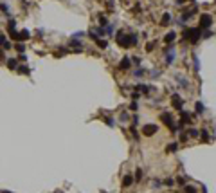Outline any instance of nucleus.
I'll use <instances>...</instances> for the list:
<instances>
[{"instance_id":"1","label":"nucleus","mask_w":216,"mask_h":193,"mask_svg":"<svg viewBox=\"0 0 216 193\" xmlns=\"http://www.w3.org/2000/svg\"><path fill=\"white\" fill-rule=\"evenodd\" d=\"M137 42H139V36L137 34H126L123 29L117 33V43L121 47H124V49H128L132 45H137Z\"/></svg>"},{"instance_id":"2","label":"nucleus","mask_w":216,"mask_h":193,"mask_svg":"<svg viewBox=\"0 0 216 193\" xmlns=\"http://www.w3.org/2000/svg\"><path fill=\"white\" fill-rule=\"evenodd\" d=\"M200 34H202V29H200V27H196V29L195 27H187V29L182 33V38H184V40H189L191 43H195V42L200 38Z\"/></svg>"},{"instance_id":"3","label":"nucleus","mask_w":216,"mask_h":193,"mask_svg":"<svg viewBox=\"0 0 216 193\" xmlns=\"http://www.w3.org/2000/svg\"><path fill=\"white\" fill-rule=\"evenodd\" d=\"M211 24H213V16L209 15V13H202L200 15V29H209L211 27Z\"/></svg>"},{"instance_id":"4","label":"nucleus","mask_w":216,"mask_h":193,"mask_svg":"<svg viewBox=\"0 0 216 193\" xmlns=\"http://www.w3.org/2000/svg\"><path fill=\"white\" fill-rule=\"evenodd\" d=\"M166 51H167V54H166V63H167V65H171V63L175 61V45H173V43H169V45L166 47Z\"/></svg>"},{"instance_id":"5","label":"nucleus","mask_w":216,"mask_h":193,"mask_svg":"<svg viewBox=\"0 0 216 193\" xmlns=\"http://www.w3.org/2000/svg\"><path fill=\"white\" fill-rule=\"evenodd\" d=\"M171 101H173V107H175L176 110H180V108L184 107V99H182L178 94H173V96H171Z\"/></svg>"},{"instance_id":"6","label":"nucleus","mask_w":216,"mask_h":193,"mask_svg":"<svg viewBox=\"0 0 216 193\" xmlns=\"http://www.w3.org/2000/svg\"><path fill=\"white\" fill-rule=\"evenodd\" d=\"M157 130H159L157 125H146L142 128V134L144 135H153V134H157Z\"/></svg>"},{"instance_id":"7","label":"nucleus","mask_w":216,"mask_h":193,"mask_svg":"<svg viewBox=\"0 0 216 193\" xmlns=\"http://www.w3.org/2000/svg\"><path fill=\"white\" fill-rule=\"evenodd\" d=\"M191 114H187V112H182L180 114V126H184V125H187V123H191Z\"/></svg>"},{"instance_id":"8","label":"nucleus","mask_w":216,"mask_h":193,"mask_svg":"<svg viewBox=\"0 0 216 193\" xmlns=\"http://www.w3.org/2000/svg\"><path fill=\"white\" fill-rule=\"evenodd\" d=\"M130 65H132L130 56H124L123 60H121V63H119V67H121V69H130Z\"/></svg>"},{"instance_id":"9","label":"nucleus","mask_w":216,"mask_h":193,"mask_svg":"<svg viewBox=\"0 0 216 193\" xmlns=\"http://www.w3.org/2000/svg\"><path fill=\"white\" fill-rule=\"evenodd\" d=\"M7 67L9 69H16L18 67V58H9L7 60Z\"/></svg>"},{"instance_id":"10","label":"nucleus","mask_w":216,"mask_h":193,"mask_svg":"<svg viewBox=\"0 0 216 193\" xmlns=\"http://www.w3.org/2000/svg\"><path fill=\"white\" fill-rule=\"evenodd\" d=\"M95 43H97V47H99V49H106V47H108V42H106V40H99V38H97Z\"/></svg>"},{"instance_id":"11","label":"nucleus","mask_w":216,"mask_h":193,"mask_svg":"<svg viewBox=\"0 0 216 193\" xmlns=\"http://www.w3.org/2000/svg\"><path fill=\"white\" fill-rule=\"evenodd\" d=\"M16 71L20 72V74H25V76H29V74H31V71H29V69H27V67H25V65H23V67H16Z\"/></svg>"},{"instance_id":"12","label":"nucleus","mask_w":216,"mask_h":193,"mask_svg":"<svg viewBox=\"0 0 216 193\" xmlns=\"http://www.w3.org/2000/svg\"><path fill=\"white\" fill-rule=\"evenodd\" d=\"M175 38H176V34H175V33H167V34L164 36V40L167 42V43H171V42L175 40Z\"/></svg>"},{"instance_id":"13","label":"nucleus","mask_w":216,"mask_h":193,"mask_svg":"<svg viewBox=\"0 0 216 193\" xmlns=\"http://www.w3.org/2000/svg\"><path fill=\"white\" fill-rule=\"evenodd\" d=\"M123 184L124 186H132V184H133V179H132L130 175H126V177L123 179Z\"/></svg>"},{"instance_id":"14","label":"nucleus","mask_w":216,"mask_h":193,"mask_svg":"<svg viewBox=\"0 0 216 193\" xmlns=\"http://www.w3.org/2000/svg\"><path fill=\"white\" fill-rule=\"evenodd\" d=\"M184 191L185 193H196V188L193 186V184H187V186L184 188Z\"/></svg>"},{"instance_id":"15","label":"nucleus","mask_w":216,"mask_h":193,"mask_svg":"<svg viewBox=\"0 0 216 193\" xmlns=\"http://www.w3.org/2000/svg\"><path fill=\"white\" fill-rule=\"evenodd\" d=\"M171 22V15L169 13H166L164 16H162V25H166V24H169Z\"/></svg>"},{"instance_id":"16","label":"nucleus","mask_w":216,"mask_h":193,"mask_svg":"<svg viewBox=\"0 0 216 193\" xmlns=\"http://www.w3.org/2000/svg\"><path fill=\"white\" fill-rule=\"evenodd\" d=\"M176 80H178V83H180L184 89H187V80H185V78H182V76H176Z\"/></svg>"},{"instance_id":"17","label":"nucleus","mask_w":216,"mask_h":193,"mask_svg":"<svg viewBox=\"0 0 216 193\" xmlns=\"http://www.w3.org/2000/svg\"><path fill=\"white\" fill-rule=\"evenodd\" d=\"M187 135H189V137H198L200 132H198L196 128H189V134H187Z\"/></svg>"},{"instance_id":"18","label":"nucleus","mask_w":216,"mask_h":193,"mask_svg":"<svg viewBox=\"0 0 216 193\" xmlns=\"http://www.w3.org/2000/svg\"><path fill=\"white\" fill-rule=\"evenodd\" d=\"M18 36H20V40H27L31 34H29V31H22V33H18Z\"/></svg>"},{"instance_id":"19","label":"nucleus","mask_w":216,"mask_h":193,"mask_svg":"<svg viewBox=\"0 0 216 193\" xmlns=\"http://www.w3.org/2000/svg\"><path fill=\"white\" fill-rule=\"evenodd\" d=\"M195 107H196V112H198V114H202V112L205 110V107H204V105H202L200 101H196V105H195Z\"/></svg>"},{"instance_id":"20","label":"nucleus","mask_w":216,"mask_h":193,"mask_svg":"<svg viewBox=\"0 0 216 193\" xmlns=\"http://www.w3.org/2000/svg\"><path fill=\"white\" fill-rule=\"evenodd\" d=\"M193 65H195V71H200V61L196 56H193Z\"/></svg>"},{"instance_id":"21","label":"nucleus","mask_w":216,"mask_h":193,"mask_svg":"<svg viewBox=\"0 0 216 193\" xmlns=\"http://www.w3.org/2000/svg\"><path fill=\"white\" fill-rule=\"evenodd\" d=\"M176 148H178V143H171V144L167 146V152H175Z\"/></svg>"},{"instance_id":"22","label":"nucleus","mask_w":216,"mask_h":193,"mask_svg":"<svg viewBox=\"0 0 216 193\" xmlns=\"http://www.w3.org/2000/svg\"><path fill=\"white\" fill-rule=\"evenodd\" d=\"M141 179H142V170H137V172H135V181L139 182Z\"/></svg>"},{"instance_id":"23","label":"nucleus","mask_w":216,"mask_h":193,"mask_svg":"<svg viewBox=\"0 0 216 193\" xmlns=\"http://www.w3.org/2000/svg\"><path fill=\"white\" fill-rule=\"evenodd\" d=\"M0 11H2V13H7V16H9V7H7L6 4H0Z\"/></svg>"},{"instance_id":"24","label":"nucleus","mask_w":216,"mask_h":193,"mask_svg":"<svg viewBox=\"0 0 216 193\" xmlns=\"http://www.w3.org/2000/svg\"><path fill=\"white\" fill-rule=\"evenodd\" d=\"M133 76H135V78H141V76H144V71H142V69H137V71L133 72Z\"/></svg>"},{"instance_id":"25","label":"nucleus","mask_w":216,"mask_h":193,"mask_svg":"<svg viewBox=\"0 0 216 193\" xmlns=\"http://www.w3.org/2000/svg\"><path fill=\"white\" fill-rule=\"evenodd\" d=\"M155 49V42H150L148 45H146V51H153Z\"/></svg>"},{"instance_id":"26","label":"nucleus","mask_w":216,"mask_h":193,"mask_svg":"<svg viewBox=\"0 0 216 193\" xmlns=\"http://www.w3.org/2000/svg\"><path fill=\"white\" fill-rule=\"evenodd\" d=\"M16 51H18V52H23V51H25V45H23V43H18V45H16Z\"/></svg>"},{"instance_id":"27","label":"nucleus","mask_w":216,"mask_h":193,"mask_svg":"<svg viewBox=\"0 0 216 193\" xmlns=\"http://www.w3.org/2000/svg\"><path fill=\"white\" fill-rule=\"evenodd\" d=\"M99 24H101V27H103V25H106V18H104L103 15H99Z\"/></svg>"},{"instance_id":"28","label":"nucleus","mask_w":216,"mask_h":193,"mask_svg":"<svg viewBox=\"0 0 216 193\" xmlns=\"http://www.w3.org/2000/svg\"><path fill=\"white\" fill-rule=\"evenodd\" d=\"M132 63L139 65V63H141V58H139V56H132Z\"/></svg>"},{"instance_id":"29","label":"nucleus","mask_w":216,"mask_h":193,"mask_svg":"<svg viewBox=\"0 0 216 193\" xmlns=\"http://www.w3.org/2000/svg\"><path fill=\"white\" fill-rule=\"evenodd\" d=\"M202 139H204V141H207V139H209V134H207V130H205V128L202 130Z\"/></svg>"},{"instance_id":"30","label":"nucleus","mask_w":216,"mask_h":193,"mask_svg":"<svg viewBox=\"0 0 216 193\" xmlns=\"http://www.w3.org/2000/svg\"><path fill=\"white\" fill-rule=\"evenodd\" d=\"M126 119H128V114H126V112H124L123 116H121V121H126Z\"/></svg>"},{"instance_id":"31","label":"nucleus","mask_w":216,"mask_h":193,"mask_svg":"<svg viewBox=\"0 0 216 193\" xmlns=\"http://www.w3.org/2000/svg\"><path fill=\"white\" fill-rule=\"evenodd\" d=\"M130 108H132V110H137V103L133 101V103H132V105H130Z\"/></svg>"},{"instance_id":"32","label":"nucleus","mask_w":216,"mask_h":193,"mask_svg":"<svg viewBox=\"0 0 216 193\" xmlns=\"http://www.w3.org/2000/svg\"><path fill=\"white\" fill-rule=\"evenodd\" d=\"M4 42H6V36H2V34H0V45H4Z\"/></svg>"},{"instance_id":"33","label":"nucleus","mask_w":216,"mask_h":193,"mask_svg":"<svg viewBox=\"0 0 216 193\" xmlns=\"http://www.w3.org/2000/svg\"><path fill=\"white\" fill-rule=\"evenodd\" d=\"M184 2H185V0H176V4H178V6H182Z\"/></svg>"},{"instance_id":"34","label":"nucleus","mask_w":216,"mask_h":193,"mask_svg":"<svg viewBox=\"0 0 216 193\" xmlns=\"http://www.w3.org/2000/svg\"><path fill=\"white\" fill-rule=\"evenodd\" d=\"M4 60V51H0V61Z\"/></svg>"},{"instance_id":"35","label":"nucleus","mask_w":216,"mask_h":193,"mask_svg":"<svg viewBox=\"0 0 216 193\" xmlns=\"http://www.w3.org/2000/svg\"><path fill=\"white\" fill-rule=\"evenodd\" d=\"M4 193H7V191H4Z\"/></svg>"}]
</instances>
